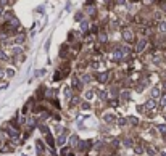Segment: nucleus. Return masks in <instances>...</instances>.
<instances>
[{"label": "nucleus", "mask_w": 166, "mask_h": 156, "mask_svg": "<svg viewBox=\"0 0 166 156\" xmlns=\"http://www.w3.org/2000/svg\"><path fill=\"white\" fill-rule=\"evenodd\" d=\"M93 74V81H95L98 86H108L114 81V68H108V69H100Z\"/></svg>", "instance_id": "1"}, {"label": "nucleus", "mask_w": 166, "mask_h": 156, "mask_svg": "<svg viewBox=\"0 0 166 156\" xmlns=\"http://www.w3.org/2000/svg\"><path fill=\"white\" fill-rule=\"evenodd\" d=\"M119 34H121V40L127 45H132L135 39H137V31H135V26L132 24H124L119 29Z\"/></svg>", "instance_id": "2"}, {"label": "nucleus", "mask_w": 166, "mask_h": 156, "mask_svg": "<svg viewBox=\"0 0 166 156\" xmlns=\"http://www.w3.org/2000/svg\"><path fill=\"white\" fill-rule=\"evenodd\" d=\"M150 45V39L148 37H143V35H137L135 42L132 44V53L139 58L142 53H145V50Z\"/></svg>", "instance_id": "3"}, {"label": "nucleus", "mask_w": 166, "mask_h": 156, "mask_svg": "<svg viewBox=\"0 0 166 156\" xmlns=\"http://www.w3.org/2000/svg\"><path fill=\"white\" fill-rule=\"evenodd\" d=\"M69 87L73 89L74 94H82L84 89H85V87L82 86L81 79H79V74L76 73V71H73V74L69 76Z\"/></svg>", "instance_id": "4"}, {"label": "nucleus", "mask_w": 166, "mask_h": 156, "mask_svg": "<svg viewBox=\"0 0 166 156\" xmlns=\"http://www.w3.org/2000/svg\"><path fill=\"white\" fill-rule=\"evenodd\" d=\"M82 10L85 13V16H87L92 23H93V21H97L98 16H100V6H98V3L97 5H82Z\"/></svg>", "instance_id": "5"}, {"label": "nucleus", "mask_w": 166, "mask_h": 156, "mask_svg": "<svg viewBox=\"0 0 166 156\" xmlns=\"http://www.w3.org/2000/svg\"><path fill=\"white\" fill-rule=\"evenodd\" d=\"M11 39H13V44H15V45H26V42L29 40V37H27V32H26L24 27L19 32H16Z\"/></svg>", "instance_id": "6"}, {"label": "nucleus", "mask_w": 166, "mask_h": 156, "mask_svg": "<svg viewBox=\"0 0 166 156\" xmlns=\"http://www.w3.org/2000/svg\"><path fill=\"white\" fill-rule=\"evenodd\" d=\"M77 74H79V79H81V82H82L84 87H89L90 84L93 82V74L90 73L89 69L87 71H82V73H77Z\"/></svg>", "instance_id": "7"}, {"label": "nucleus", "mask_w": 166, "mask_h": 156, "mask_svg": "<svg viewBox=\"0 0 166 156\" xmlns=\"http://www.w3.org/2000/svg\"><path fill=\"white\" fill-rule=\"evenodd\" d=\"M150 16H151V21H153V23H158V21L166 19V15L163 13V10L160 8V6H153L151 11H150Z\"/></svg>", "instance_id": "8"}, {"label": "nucleus", "mask_w": 166, "mask_h": 156, "mask_svg": "<svg viewBox=\"0 0 166 156\" xmlns=\"http://www.w3.org/2000/svg\"><path fill=\"white\" fill-rule=\"evenodd\" d=\"M116 119H118V116L116 114H114V113L113 111H108V113H103V114H102V121L105 122V124H114V122H116Z\"/></svg>", "instance_id": "9"}, {"label": "nucleus", "mask_w": 166, "mask_h": 156, "mask_svg": "<svg viewBox=\"0 0 166 156\" xmlns=\"http://www.w3.org/2000/svg\"><path fill=\"white\" fill-rule=\"evenodd\" d=\"M160 97H161V87H160V84H153V86H150V98L160 100Z\"/></svg>", "instance_id": "10"}, {"label": "nucleus", "mask_w": 166, "mask_h": 156, "mask_svg": "<svg viewBox=\"0 0 166 156\" xmlns=\"http://www.w3.org/2000/svg\"><path fill=\"white\" fill-rule=\"evenodd\" d=\"M79 24V31H81L82 34H87L89 32V29H90V24H92V21L87 18V16H85L82 21H81V23H77Z\"/></svg>", "instance_id": "11"}, {"label": "nucleus", "mask_w": 166, "mask_h": 156, "mask_svg": "<svg viewBox=\"0 0 166 156\" xmlns=\"http://www.w3.org/2000/svg\"><path fill=\"white\" fill-rule=\"evenodd\" d=\"M131 95H132V90H131V89H121L118 98H119L121 103H124V102H129V100H131Z\"/></svg>", "instance_id": "12"}, {"label": "nucleus", "mask_w": 166, "mask_h": 156, "mask_svg": "<svg viewBox=\"0 0 166 156\" xmlns=\"http://www.w3.org/2000/svg\"><path fill=\"white\" fill-rule=\"evenodd\" d=\"M66 140H68V132H66V129H63V130L60 132V135L56 137V140H55V145L63 146V145H66Z\"/></svg>", "instance_id": "13"}, {"label": "nucleus", "mask_w": 166, "mask_h": 156, "mask_svg": "<svg viewBox=\"0 0 166 156\" xmlns=\"http://www.w3.org/2000/svg\"><path fill=\"white\" fill-rule=\"evenodd\" d=\"M143 106L147 108V111H148V114L151 111H155L156 108H158V100H155V98H148V100L143 103Z\"/></svg>", "instance_id": "14"}, {"label": "nucleus", "mask_w": 166, "mask_h": 156, "mask_svg": "<svg viewBox=\"0 0 166 156\" xmlns=\"http://www.w3.org/2000/svg\"><path fill=\"white\" fill-rule=\"evenodd\" d=\"M13 16H15V11H13V10H8V8H5V11L2 13V16H0V24H2V23H6V21L11 19Z\"/></svg>", "instance_id": "15"}, {"label": "nucleus", "mask_w": 166, "mask_h": 156, "mask_svg": "<svg viewBox=\"0 0 166 156\" xmlns=\"http://www.w3.org/2000/svg\"><path fill=\"white\" fill-rule=\"evenodd\" d=\"M63 97H64V102H66V103H69V100L74 97V92H73V89H71L69 86L63 87Z\"/></svg>", "instance_id": "16"}, {"label": "nucleus", "mask_w": 166, "mask_h": 156, "mask_svg": "<svg viewBox=\"0 0 166 156\" xmlns=\"http://www.w3.org/2000/svg\"><path fill=\"white\" fill-rule=\"evenodd\" d=\"M95 97L98 98L100 102L106 103V100H108V92H106V89H97L95 90Z\"/></svg>", "instance_id": "17"}, {"label": "nucleus", "mask_w": 166, "mask_h": 156, "mask_svg": "<svg viewBox=\"0 0 166 156\" xmlns=\"http://www.w3.org/2000/svg\"><path fill=\"white\" fill-rule=\"evenodd\" d=\"M11 61V56H10V53L5 50V48H2L0 47V65L2 63H10Z\"/></svg>", "instance_id": "18"}, {"label": "nucleus", "mask_w": 166, "mask_h": 156, "mask_svg": "<svg viewBox=\"0 0 166 156\" xmlns=\"http://www.w3.org/2000/svg\"><path fill=\"white\" fill-rule=\"evenodd\" d=\"M85 18V13H84V10L82 8H79V10H76L74 11V15H73V19H74V23H81V21Z\"/></svg>", "instance_id": "19"}, {"label": "nucleus", "mask_w": 166, "mask_h": 156, "mask_svg": "<svg viewBox=\"0 0 166 156\" xmlns=\"http://www.w3.org/2000/svg\"><path fill=\"white\" fill-rule=\"evenodd\" d=\"M155 32L166 34V19H163V21H158V23L155 24Z\"/></svg>", "instance_id": "20"}, {"label": "nucleus", "mask_w": 166, "mask_h": 156, "mask_svg": "<svg viewBox=\"0 0 166 156\" xmlns=\"http://www.w3.org/2000/svg\"><path fill=\"white\" fill-rule=\"evenodd\" d=\"M16 76V69L11 66H5V79H13Z\"/></svg>", "instance_id": "21"}, {"label": "nucleus", "mask_w": 166, "mask_h": 156, "mask_svg": "<svg viewBox=\"0 0 166 156\" xmlns=\"http://www.w3.org/2000/svg\"><path fill=\"white\" fill-rule=\"evenodd\" d=\"M68 142H69V146H73V148H77V145H79V135L77 134H73V135H69V138H68Z\"/></svg>", "instance_id": "22"}, {"label": "nucleus", "mask_w": 166, "mask_h": 156, "mask_svg": "<svg viewBox=\"0 0 166 156\" xmlns=\"http://www.w3.org/2000/svg\"><path fill=\"white\" fill-rule=\"evenodd\" d=\"M35 150H37L39 156H44V151H45V145L42 140H35Z\"/></svg>", "instance_id": "23"}, {"label": "nucleus", "mask_w": 166, "mask_h": 156, "mask_svg": "<svg viewBox=\"0 0 166 156\" xmlns=\"http://www.w3.org/2000/svg\"><path fill=\"white\" fill-rule=\"evenodd\" d=\"M45 142H47V145L50 146V148H53L55 146V138H53V135L50 132H47L45 134Z\"/></svg>", "instance_id": "24"}, {"label": "nucleus", "mask_w": 166, "mask_h": 156, "mask_svg": "<svg viewBox=\"0 0 166 156\" xmlns=\"http://www.w3.org/2000/svg\"><path fill=\"white\" fill-rule=\"evenodd\" d=\"M47 74V69L44 68V69H35L34 73H32V76H34V79H39V77H44Z\"/></svg>", "instance_id": "25"}, {"label": "nucleus", "mask_w": 166, "mask_h": 156, "mask_svg": "<svg viewBox=\"0 0 166 156\" xmlns=\"http://www.w3.org/2000/svg\"><path fill=\"white\" fill-rule=\"evenodd\" d=\"M53 82H63V77H61V71L56 68L55 69V73H53V79H52Z\"/></svg>", "instance_id": "26"}, {"label": "nucleus", "mask_w": 166, "mask_h": 156, "mask_svg": "<svg viewBox=\"0 0 166 156\" xmlns=\"http://www.w3.org/2000/svg\"><path fill=\"white\" fill-rule=\"evenodd\" d=\"M127 124H131L132 127H137V126H139V118H135V116H127Z\"/></svg>", "instance_id": "27"}, {"label": "nucleus", "mask_w": 166, "mask_h": 156, "mask_svg": "<svg viewBox=\"0 0 166 156\" xmlns=\"http://www.w3.org/2000/svg\"><path fill=\"white\" fill-rule=\"evenodd\" d=\"M79 108H81V110H92V103L90 102H87V100H82L81 102V105H79Z\"/></svg>", "instance_id": "28"}, {"label": "nucleus", "mask_w": 166, "mask_h": 156, "mask_svg": "<svg viewBox=\"0 0 166 156\" xmlns=\"http://www.w3.org/2000/svg\"><path fill=\"white\" fill-rule=\"evenodd\" d=\"M122 145L127 146V148H132L134 146V140L131 137H126V138H122Z\"/></svg>", "instance_id": "29"}, {"label": "nucleus", "mask_w": 166, "mask_h": 156, "mask_svg": "<svg viewBox=\"0 0 166 156\" xmlns=\"http://www.w3.org/2000/svg\"><path fill=\"white\" fill-rule=\"evenodd\" d=\"M116 124H118L119 127H126V126H127V118H118V119H116Z\"/></svg>", "instance_id": "30"}, {"label": "nucleus", "mask_w": 166, "mask_h": 156, "mask_svg": "<svg viewBox=\"0 0 166 156\" xmlns=\"http://www.w3.org/2000/svg\"><path fill=\"white\" fill-rule=\"evenodd\" d=\"M155 127H156V130L160 132L161 135H164V134H166V124H156Z\"/></svg>", "instance_id": "31"}, {"label": "nucleus", "mask_w": 166, "mask_h": 156, "mask_svg": "<svg viewBox=\"0 0 166 156\" xmlns=\"http://www.w3.org/2000/svg\"><path fill=\"white\" fill-rule=\"evenodd\" d=\"M145 151H147L148 156H155L156 154V150H155V148H151V146H145Z\"/></svg>", "instance_id": "32"}, {"label": "nucleus", "mask_w": 166, "mask_h": 156, "mask_svg": "<svg viewBox=\"0 0 166 156\" xmlns=\"http://www.w3.org/2000/svg\"><path fill=\"white\" fill-rule=\"evenodd\" d=\"M35 13H39V15H45V5H39L37 8H35Z\"/></svg>", "instance_id": "33"}, {"label": "nucleus", "mask_w": 166, "mask_h": 156, "mask_svg": "<svg viewBox=\"0 0 166 156\" xmlns=\"http://www.w3.org/2000/svg\"><path fill=\"white\" fill-rule=\"evenodd\" d=\"M50 40H52V37H48V39L45 40V44H44V50H45V52H48V50H50V44H52Z\"/></svg>", "instance_id": "34"}, {"label": "nucleus", "mask_w": 166, "mask_h": 156, "mask_svg": "<svg viewBox=\"0 0 166 156\" xmlns=\"http://www.w3.org/2000/svg\"><path fill=\"white\" fill-rule=\"evenodd\" d=\"M39 129H40V132H42V134H47V132H50V130H48V127H47L45 124H40V126H39Z\"/></svg>", "instance_id": "35"}, {"label": "nucleus", "mask_w": 166, "mask_h": 156, "mask_svg": "<svg viewBox=\"0 0 166 156\" xmlns=\"http://www.w3.org/2000/svg\"><path fill=\"white\" fill-rule=\"evenodd\" d=\"M98 3V0H85L84 5H97Z\"/></svg>", "instance_id": "36"}, {"label": "nucleus", "mask_w": 166, "mask_h": 156, "mask_svg": "<svg viewBox=\"0 0 166 156\" xmlns=\"http://www.w3.org/2000/svg\"><path fill=\"white\" fill-rule=\"evenodd\" d=\"M71 8H73V5H71V2L68 0V2H66V6H64V11H71Z\"/></svg>", "instance_id": "37"}, {"label": "nucleus", "mask_w": 166, "mask_h": 156, "mask_svg": "<svg viewBox=\"0 0 166 156\" xmlns=\"http://www.w3.org/2000/svg\"><path fill=\"white\" fill-rule=\"evenodd\" d=\"M6 87H8V82H2V84H0V90H3Z\"/></svg>", "instance_id": "38"}, {"label": "nucleus", "mask_w": 166, "mask_h": 156, "mask_svg": "<svg viewBox=\"0 0 166 156\" xmlns=\"http://www.w3.org/2000/svg\"><path fill=\"white\" fill-rule=\"evenodd\" d=\"M163 118H164V122H166V113H164V114H163Z\"/></svg>", "instance_id": "39"}, {"label": "nucleus", "mask_w": 166, "mask_h": 156, "mask_svg": "<svg viewBox=\"0 0 166 156\" xmlns=\"http://www.w3.org/2000/svg\"><path fill=\"white\" fill-rule=\"evenodd\" d=\"M163 111H164V113H166V106H164V108H163Z\"/></svg>", "instance_id": "40"}]
</instances>
